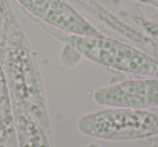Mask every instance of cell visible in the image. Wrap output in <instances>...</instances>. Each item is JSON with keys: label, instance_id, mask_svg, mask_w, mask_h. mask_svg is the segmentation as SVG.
<instances>
[{"label": "cell", "instance_id": "3957f363", "mask_svg": "<svg viewBox=\"0 0 158 147\" xmlns=\"http://www.w3.org/2000/svg\"><path fill=\"white\" fill-rule=\"evenodd\" d=\"M77 129L82 135L103 141L148 140L158 136V109L105 107L82 115Z\"/></svg>", "mask_w": 158, "mask_h": 147}, {"label": "cell", "instance_id": "7a4b0ae2", "mask_svg": "<svg viewBox=\"0 0 158 147\" xmlns=\"http://www.w3.org/2000/svg\"><path fill=\"white\" fill-rule=\"evenodd\" d=\"M38 25L64 42L78 55L106 69L133 77H158V59L136 46L104 34L93 36L67 35L44 25Z\"/></svg>", "mask_w": 158, "mask_h": 147}, {"label": "cell", "instance_id": "8992f818", "mask_svg": "<svg viewBox=\"0 0 158 147\" xmlns=\"http://www.w3.org/2000/svg\"><path fill=\"white\" fill-rule=\"evenodd\" d=\"M13 114L18 147H54L50 129L18 106L13 105Z\"/></svg>", "mask_w": 158, "mask_h": 147}, {"label": "cell", "instance_id": "30bf717a", "mask_svg": "<svg viewBox=\"0 0 158 147\" xmlns=\"http://www.w3.org/2000/svg\"><path fill=\"white\" fill-rule=\"evenodd\" d=\"M86 147H102V146H100V145H98V144H94V143H91V144L87 145Z\"/></svg>", "mask_w": 158, "mask_h": 147}, {"label": "cell", "instance_id": "5b68a950", "mask_svg": "<svg viewBox=\"0 0 158 147\" xmlns=\"http://www.w3.org/2000/svg\"><path fill=\"white\" fill-rule=\"evenodd\" d=\"M93 100L104 107L158 109V77H134L97 89Z\"/></svg>", "mask_w": 158, "mask_h": 147}, {"label": "cell", "instance_id": "277c9868", "mask_svg": "<svg viewBox=\"0 0 158 147\" xmlns=\"http://www.w3.org/2000/svg\"><path fill=\"white\" fill-rule=\"evenodd\" d=\"M37 24L67 35L93 36L103 34L64 0H13Z\"/></svg>", "mask_w": 158, "mask_h": 147}, {"label": "cell", "instance_id": "9c48e42d", "mask_svg": "<svg viewBox=\"0 0 158 147\" xmlns=\"http://www.w3.org/2000/svg\"><path fill=\"white\" fill-rule=\"evenodd\" d=\"M143 147H158V136L152 137L148 140H145V143Z\"/></svg>", "mask_w": 158, "mask_h": 147}, {"label": "cell", "instance_id": "ba28073f", "mask_svg": "<svg viewBox=\"0 0 158 147\" xmlns=\"http://www.w3.org/2000/svg\"><path fill=\"white\" fill-rule=\"evenodd\" d=\"M19 28L21 25L12 11L9 0H0V44Z\"/></svg>", "mask_w": 158, "mask_h": 147}, {"label": "cell", "instance_id": "8fae6325", "mask_svg": "<svg viewBox=\"0 0 158 147\" xmlns=\"http://www.w3.org/2000/svg\"><path fill=\"white\" fill-rule=\"evenodd\" d=\"M8 147H18V141H16L15 143H12L11 145H9Z\"/></svg>", "mask_w": 158, "mask_h": 147}, {"label": "cell", "instance_id": "6da1fadb", "mask_svg": "<svg viewBox=\"0 0 158 147\" xmlns=\"http://www.w3.org/2000/svg\"><path fill=\"white\" fill-rule=\"evenodd\" d=\"M0 64L7 79L12 104L51 130L40 70L35 52L22 27L0 44Z\"/></svg>", "mask_w": 158, "mask_h": 147}, {"label": "cell", "instance_id": "52a82bcc", "mask_svg": "<svg viewBox=\"0 0 158 147\" xmlns=\"http://www.w3.org/2000/svg\"><path fill=\"white\" fill-rule=\"evenodd\" d=\"M16 141L11 94L2 66L0 64V147H8Z\"/></svg>", "mask_w": 158, "mask_h": 147}]
</instances>
